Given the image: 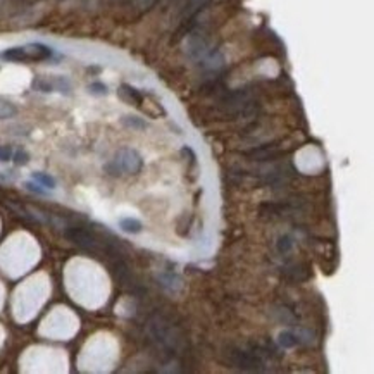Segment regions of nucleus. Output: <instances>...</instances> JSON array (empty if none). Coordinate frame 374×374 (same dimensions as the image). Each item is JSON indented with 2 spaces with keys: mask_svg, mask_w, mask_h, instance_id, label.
<instances>
[{
  "mask_svg": "<svg viewBox=\"0 0 374 374\" xmlns=\"http://www.w3.org/2000/svg\"><path fill=\"white\" fill-rule=\"evenodd\" d=\"M143 167L141 156L133 148H121L114 156V159L106 166V171L110 176H121V174H138Z\"/></svg>",
  "mask_w": 374,
  "mask_h": 374,
  "instance_id": "f257e3e1",
  "label": "nucleus"
},
{
  "mask_svg": "<svg viewBox=\"0 0 374 374\" xmlns=\"http://www.w3.org/2000/svg\"><path fill=\"white\" fill-rule=\"evenodd\" d=\"M52 57V50L43 43H28L23 47H12L0 52V59L9 62H28V60H47Z\"/></svg>",
  "mask_w": 374,
  "mask_h": 374,
  "instance_id": "f03ea898",
  "label": "nucleus"
},
{
  "mask_svg": "<svg viewBox=\"0 0 374 374\" xmlns=\"http://www.w3.org/2000/svg\"><path fill=\"white\" fill-rule=\"evenodd\" d=\"M64 237L69 241H73L74 245L85 248L88 252H99V250H106L109 254H114V248L110 245H104L100 243V238H97L95 233H92L86 228H80V226H69L66 231H64Z\"/></svg>",
  "mask_w": 374,
  "mask_h": 374,
  "instance_id": "7ed1b4c3",
  "label": "nucleus"
},
{
  "mask_svg": "<svg viewBox=\"0 0 374 374\" xmlns=\"http://www.w3.org/2000/svg\"><path fill=\"white\" fill-rule=\"evenodd\" d=\"M231 362L243 371H262V360L255 355V352H245V350H233L231 352Z\"/></svg>",
  "mask_w": 374,
  "mask_h": 374,
  "instance_id": "20e7f679",
  "label": "nucleus"
},
{
  "mask_svg": "<svg viewBox=\"0 0 374 374\" xmlns=\"http://www.w3.org/2000/svg\"><path fill=\"white\" fill-rule=\"evenodd\" d=\"M33 88L38 90V92H62V93H69L71 85L66 78H36L33 81Z\"/></svg>",
  "mask_w": 374,
  "mask_h": 374,
  "instance_id": "39448f33",
  "label": "nucleus"
},
{
  "mask_svg": "<svg viewBox=\"0 0 374 374\" xmlns=\"http://www.w3.org/2000/svg\"><path fill=\"white\" fill-rule=\"evenodd\" d=\"M117 93H119V97L124 100V102H126V104H131V106H140L141 100H143L141 93L138 92L136 88L130 86V85H121L119 90H117Z\"/></svg>",
  "mask_w": 374,
  "mask_h": 374,
  "instance_id": "423d86ee",
  "label": "nucleus"
},
{
  "mask_svg": "<svg viewBox=\"0 0 374 374\" xmlns=\"http://www.w3.org/2000/svg\"><path fill=\"white\" fill-rule=\"evenodd\" d=\"M209 2H211V0H190L188 5L185 7V11H183V19L185 21H187V19H193L195 16H197L198 12H200L202 9L209 4Z\"/></svg>",
  "mask_w": 374,
  "mask_h": 374,
  "instance_id": "0eeeda50",
  "label": "nucleus"
},
{
  "mask_svg": "<svg viewBox=\"0 0 374 374\" xmlns=\"http://www.w3.org/2000/svg\"><path fill=\"white\" fill-rule=\"evenodd\" d=\"M119 228L124 231V233H130V235H136L143 230V224H141L138 219L134 217H123L119 221Z\"/></svg>",
  "mask_w": 374,
  "mask_h": 374,
  "instance_id": "6e6552de",
  "label": "nucleus"
},
{
  "mask_svg": "<svg viewBox=\"0 0 374 374\" xmlns=\"http://www.w3.org/2000/svg\"><path fill=\"white\" fill-rule=\"evenodd\" d=\"M16 114H18V107L14 104L0 99V119H9V117H14Z\"/></svg>",
  "mask_w": 374,
  "mask_h": 374,
  "instance_id": "1a4fd4ad",
  "label": "nucleus"
},
{
  "mask_svg": "<svg viewBox=\"0 0 374 374\" xmlns=\"http://www.w3.org/2000/svg\"><path fill=\"white\" fill-rule=\"evenodd\" d=\"M123 124L131 128V130H145V128H147V123H145L141 117H136V116H124Z\"/></svg>",
  "mask_w": 374,
  "mask_h": 374,
  "instance_id": "9d476101",
  "label": "nucleus"
},
{
  "mask_svg": "<svg viewBox=\"0 0 374 374\" xmlns=\"http://www.w3.org/2000/svg\"><path fill=\"white\" fill-rule=\"evenodd\" d=\"M33 180L36 183H40L42 187L49 188V190H53L55 188V180H53L50 174H45V173H33Z\"/></svg>",
  "mask_w": 374,
  "mask_h": 374,
  "instance_id": "9b49d317",
  "label": "nucleus"
},
{
  "mask_svg": "<svg viewBox=\"0 0 374 374\" xmlns=\"http://www.w3.org/2000/svg\"><path fill=\"white\" fill-rule=\"evenodd\" d=\"M279 345L283 347V348H293V347L298 343V338H296L293 333H290V331H283L281 335H279Z\"/></svg>",
  "mask_w": 374,
  "mask_h": 374,
  "instance_id": "f8f14e48",
  "label": "nucleus"
},
{
  "mask_svg": "<svg viewBox=\"0 0 374 374\" xmlns=\"http://www.w3.org/2000/svg\"><path fill=\"white\" fill-rule=\"evenodd\" d=\"M292 247H293V241H292V238H290V237H281V238H279V241H278L279 254H286V252L292 250Z\"/></svg>",
  "mask_w": 374,
  "mask_h": 374,
  "instance_id": "ddd939ff",
  "label": "nucleus"
},
{
  "mask_svg": "<svg viewBox=\"0 0 374 374\" xmlns=\"http://www.w3.org/2000/svg\"><path fill=\"white\" fill-rule=\"evenodd\" d=\"M29 162V156L25 152V150H18L14 154V164L16 166H25V164Z\"/></svg>",
  "mask_w": 374,
  "mask_h": 374,
  "instance_id": "4468645a",
  "label": "nucleus"
},
{
  "mask_svg": "<svg viewBox=\"0 0 374 374\" xmlns=\"http://www.w3.org/2000/svg\"><path fill=\"white\" fill-rule=\"evenodd\" d=\"M12 157V148L7 145H0V162H7Z\"/></svg>",
  "mask_w": 374,
  "mask_h": 374,
  "instance_id": "2eb2a0df",
  "label": "nucleus"
},
{
  "mask_svg": "<svg viewBox=\"0 0 374 374\" xmlns=\"http://www.w3.org/2000/svg\"><path fill=\"white\" fill-rule=\"evenodd\" d=\"M90 92L95 93V95H106L107 86L102 85V83H93V85H90Z\"/></svg>",
  "mask_w": 374,
  "mask_h": 374,
  "instance_id": "dca6fc26",
  "label": "nucleus"
},
{
  "mask_svg": "<svg viewBox=\"0 0 374 374\" xmlns=\"http://www.w3.org/2000/svg\"><path fill=\"white\" fill-rule=\"evenodd\" d=\"M25 187L28 188L29 191H35V193H40V195L47 193V191L43 190V188H40V187H42V185H40V183H38V185H36V183H26Z\"/></svg>",
  "mask_w": 374,
  "mask_h": 374,
  "instance_id": "f3484780",
  "label": "nucleus"
},
{
  "mask_svg": "<svg viewBox=\"0 0 374 374\" xmlns=\"http://www.w3.org/2000/svg\"><path fill=\"white\" fill-rule=\"evenodd\" d=\"M134 4H136L140 9H150L154 4H156V0H134Z\"/></svg>",
  "mask_w": 374,
  "mask_h": 374,
  "instance_id": "a211bd4d",
  "label": "nucleus"
}]
</instances>
